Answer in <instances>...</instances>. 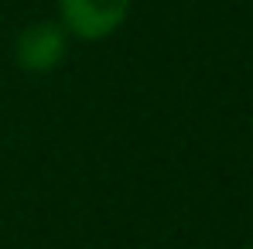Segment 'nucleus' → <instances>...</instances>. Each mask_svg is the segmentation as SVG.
Wrapping results in <instances>:
<instances>
[{"mask_svg": "<svg viewBox=\"0 0 253 249\" xmlns=\"http://www.w3.org/2000/svg\"><path fill=\"white\" fill-rule=\"evenodd\" d=\"M69 55V31L58 21H35L21 28L14 41V62L28 75H48L55 72Z\"/></svg>", "mask_w": 253, "mask_h": 249, "instance_id": "2", "label": "nucleus"}, {"mask_svg": "<svg viewBox=\"0 0 253 249\" xmlns=\"http://www.w3.org/2000/svg\"><path fill=\"white\" fill-rule=\"evenodd\" d=\"M130 7L133 0H58V24L69 38L103 41L126 24Z\"/></svg>", "mask_w": 253, "mask_h": 249, "instance_id": "1", "label": "nucleus"}, {"mask_svg": "<svg viewBox=\"0 0 253 249\" xmlns=\"http://www.w3.org/2000/svg\"><path fill=\"white\" fill-rule=\"evenodd\" d=\"M240 249H253V243H250V246H240Z\"/></svg>", "mask_w": 253, "mask_h": 249, "instance_id": "3", "label": "nucleus"}]
</instances>
